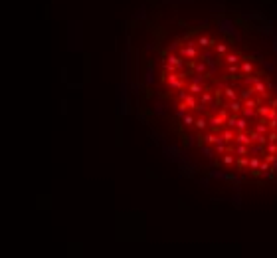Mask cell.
I'll return each instance as SVG.
<instances>
[{
	"instance_id": "cell-9",
	"label": "cell",
	"mask_w": 277,
	"mask_h": 258,
	"mask_svg": "<svg viewBox=\"0 0 277 258\" xmlns=\"http://www.w3.org/2000/svg\"><path fill=\"white\" fill-rule=\"evenodd\" d=\"M230 107H232V111H239V109H242V103H239L238 99H235V101H232V103H230Z\"/></svg>"
},
{
	"instance_id": "cell-16",
	"label": "cell",
	"mask_w": 277,
	"mask_h": 258,
	"mask_svg": "<svg viewBox=\"0 0 277 258\" xmlns=\"http://www.w3.org/2000/svg\"><path fill=\"white\" fill-rule=\"evenodd\" d=\"M249 165H252V169H257V167H259V159H255V157H253V159L249 161Z\"/></svg>"
},
{
	"instance_id": "cell-12",
	"label": "cell",
	"mask_w": 277,
	"mask_h": 258,
	"mask_svg": "<svg viewBox=\"0 0 277 258\" xmlns=\"http://www.w3.org/2000/svg\"><path fill=\"white\" fill-rule=\"evenodd\" d=\"M200 44H202V46H210L212 40H210V38H206V36H202V38H200Z\"/></svg>"
},
{
	"instance_id": "cell-26",
	"label": "cell",
	"mask_w": 277,
	"mask_h": 258,
	"mask_svg": "<svg viewBox=\"0 0 277 258\" xmlns=\"http://www.w3.org/2000/svg\"><path fill=\"white\" fill-rule=\"evenodd\" d=\"M232 161H234V157H232V155H226V157H224V163H232Z\"/></svg>"
},
{
	"instance_id": "cell-14",
	"label": "cell",
	"mask_w": 277,
	"mask_h": 258,
	"mask_svg": "<svg viewBox=\"0 0 277 258\" xmlns=\"http://www.w3.org/2000/svg\"><path fill=\"white\" fill-rule=\"evenodd\" d=\"M190 91H194V93H200V91H202V88H200L198 84H192V85H190Z\"/></svg>"
},
{
	"instance_id": "cell-20",
	"label": "cell",
	"mask_w": 277,
	"mask_h": 258,
	"mask_svg": "<svg viewBox=\"0 0 277 258\" xmlns=\"http://www.w3.org/2000/svg\"><path fill=\"white\" fill-rule=\"evenodd\" d=\"M267 153H277V145H275V143H271V145L267 147Z\"/></svg>"
},
{
	"instance_id": "cell-25",
	"label": "cell",
	"mask_w": 277,
	"mask_h": 258,
	"mask_svg": "<svg viewBox=\"0 0 277 258\" xmlns=\"http://www.w3.org/2000/svg\"><path fill=\"white\" fill-rule=\"evenodd\" d=\"M184 111H186V105H180V107H178V111H176V113H178V115H184Z\"/></svg>"
},
{
	"instance_id": "cell-3",
	"label": "cell",
	"mask_w": 277,
	"mask_h": 258,
	"mask_svg": "<svg viewBox=\"0 0 277 258\" xmlns=\"http://www.w3.org/2000/svg\"><path fill=\"white\" fill-rule=\"evenodd\" d=\"M242 72L252 74V72H253V64H252V62H244V64H242Z\"/></svg>"
},
{
	"instance_id": "cell-17",
	"label": "cell",
	"mask_w": 277,
	"mask_h": 258,
	"mask_svg": "<svg viewBox=\"0 0 277 258\" xmlns=\"http://www.w3.org/2000/svg\"><path fill=\"white\" fill-rule=\"evenodd\" d=\"M226 98H230V99H235V93H234V89H230V88L226 89Z\"/></svg>"
},
{
	"instance_id": "cell-22",
	"label": "cell",
	"mask_w": 277,
	"mask_h": 258,
	"mask_svg": "<svg viewBox=\"0 0 277 258\" xmlns=\"http://www.w3.org/2000/svg\"><path fill=\"white\" fill-rule=\"evenodd\" d=\"M232 137H234V133H232V131H226V133H224V141H230Z\"/></svg>"
},
{
	"instance_id": "cell-15",
	"label": "cell",
	"mask_w": 277,
	"mask_h": 258,
	"mask_svg": "<svg viewBox=\"0 0 277 258\" xmlns=\"http://www.w3.org/2000/svg\"><path fill=\"white\" fill-rule=\"evenodd\" d=\"M267 141H271V143H275V141H277V133H275V131H271V133L267 135Z\"/></svg>"
},
{
	"instance_id": "cell-1",
	"label": "cell",
	"mask_w": 277,
	"mask_h": 258,
	"mask_svg": "<svg viewBox=\"0 0 277 258\" xmlns=\"http://www.w3.org/2000/svg\"><path fill=\"white\" fill-rule=\"evenodd\" d=\"M235 141L242 143V145H249V143H252V137L245 135V133H238V135H235Z\"/></svg>"
},
{
	"instance_id": "cell-10",
	"label": "cell",
	"mask_w": 277,
	"mask_h": 258,
	"mask_svg": "<svg viewBox=\"0 0 277 258\" xmlns=\"http://www.w3.org/2000/svg\"><path fill=\"white\" fill-rule=\"evenodd\" d=\"M235 153H238V155H245V153H248V147H245V145H242V143H239V147L235 149Z\"/></svg>"
},
{
	"instance_id": "cell-13",
	"label": "cell",
	"mask_w": 277,
	"mask_h": 258,
	"mask_svg": "<svg viewBox=\"0 0 277 258\" xmlns=\"http://www.w3.org/2000/svg\"><path fill=\"white\" fill-rule=\"evenodd\" d=\"M206 141H208V143H218L220 137H216V135H208V137H206Z\"/></svg>"
},
{
	"instance_id": "cell-19",
	"label": "cell",
	"mask_w": 277,
	"mask_h": 258,
	"mask_svg": "<svg viewBox=\"0 0 277 258\" xmlns=\"http://www.w3.org/2000/svg\"><path fill=\"white\" fill-rule=\"evenodd\" d=\"M255 131H257V133H265V131H267V125H257Z\"/></svg>"
},
{
	"instance_id": "cell-6",
	"label": "cell",
	"mask_w": 277,
	"mask_h": 258,
	"mask_svg": "<svg viewBox=\"0 0 277 258\" xmlns=\"http://www.w3.org/2000/svg\"><path fill=\"white\" fill-rule=\"evenodd\" d=\"M226 62H228V64H235V62H239V58H238L235 54H228V56H226Z\"/></svg>"
},
{
	"instance_id": "cell-7",
	"label": "cell",
	"mask_w": 277,
	"mask_h": 258,
	"mask_svg": "<svg viewBox=\"0 0 277 258\" xmlns=\"http://www.w3.org/2000/svg\"><path fill=\"white\" fill-rule=\"evenodd\" d=\"M235 125H238V129H245V127H248V121H245V117L244 119H238Z\"/></svg>"
},
{
	"instance_id": "cell-2",
	"label": "cell",
	"mask_w": 277,
	"mask_h": 258,
	"mask_svg": "<svg viewBox=\"0 0 277 258\" xmlns=\"http://www.w3.org/2000/svg\"><path fill=\"white\" fill-rule=\"evenodd\" d=\"M253 85H255V88H253L255 91H259V93H267V91H265V84H263V81L255 80V84H253Z\"/></svg>"
},
{
	"instance_id": "cell-18",
	"label": "cell",
	"mask_w": 277,
	"mask_h": 258,
	"mask_svg": "<svg viewBox=\"0 0 277 258\" xmlns=\"http://www.w3.org/2000/svg\"><path fill=\"white\" fill-rule=\"evenodd\" d=\"M238 165H239V167H245V165H248V159H245V157H239V159H238Z\"/></svg>"
},
{
	"instance_id": "cell-24",
	"label": "cell",
	"mask_w": 277,
	"mask_h": 258,
	"mask_svg": "<svg viewBox=\"0 0 277 258\" xmlns=\"http://www.w3.org/2000/svg\"><path fill=\"white\" fill-rule=\"evenodd\" d=\"M245 107H255V101H253V99H248V101H245Z\"/></svg>"
},
{
	"instance_id": "cell-4",
	"label": "cell",
	"mask_w": 277,
	"mask_h": 258,
	"mask_svg": "<svg viewBox=\"0 0 277 258\" xmlns=\"http://www.w3.org/2000/svg\"><path fill=\"white\" fill-rule=\"evenodd\" d=\"M168 81H170L172 88H180V80H178L176 76H170V77H168Z\"/></svg>"
},
{
	"instance_id": "cell-21",
	"label": "cell",
	"mask_w": 277,
	"mask_h": 258,
	"mask_svg": "<svg viewBox=\"0 0 277 258\" xmlns=\"http://www.w3.org/2000/svg\"><path fill=\"white\" fill-rule=\"evenodd\" d=\"M216 50H218L220 54H224V52H226L228 48H226V44H218V48H216Z\"/></svg>"
},
{
	"instance_id": "cell-11",
	"label": "cell",
	"mask_w": 277,
	"mask_h": 258,
	"mask_svg": "<svg viewBox=\"0 0 277 258\" xmlns=\"http://www.w3.org/2000/svg\"><path fill=\"white\" fill-rule=\"evenodd\" d=\"M257 111H259V115H263V117H267V115H269V111H271V107H259Z\"/></svg>"
},
{
	"instance_id": "cell-8",
	"label": "cell",
	"mask_w": 277,
	"mask_h": 258,
	"mask_svg": "<svg viewBox=\"0 0 277 258\" xmlns=\"http://www.w3.org/2000/svg\"><path fill=\"white\" fill-rule=\"evenodd\" d=\"M186 105H188V107H196V99H194L192 95H186Z\"/></svg>"
},
{
	"instance_id": "cell-5",
	"label": "cell",
	"mask_w": 277,
	"mask_h": 258,
	"mask_svg": "<svg viewBox=\"0 0 277 258\" xmlns=\"http://www.w3.org/2000/svg\"><path fill=\"white\" fill-rule=\"evenodd\" d=\"M182 54L188 56V58H194V56H196V50H194V48H184V50H182Z\"/></svg>"
},
{
	"instance_id": "cell-23",
	"label": "cell",
	"mask_w": 277,
	"mask_h": 258,
	"mask_svg": "<svg viewBox=\"0 0 277 258\" xmlns=\"http://www.w3.org/2000/svg\"><path fill=\"white\" fill-rule=\"evenodd\" d=\"M196 125L200 127V129H204V127H206V121H204V119H198V121H196Z\"/></svg>"
}]
</instances>
